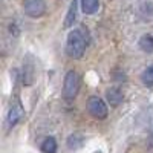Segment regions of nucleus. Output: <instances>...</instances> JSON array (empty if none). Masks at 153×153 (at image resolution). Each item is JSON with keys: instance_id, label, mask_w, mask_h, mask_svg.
<instances>
[{"instance_id": "f257e3e1", "label": "nucleus", "mask_w": 153, "mask_h": 153, "mask_svg": "<svg viewBox=\"0 0 153 153\" xmlns=\"http://www.w3.org/2000/svg\"><path fill=\"white\" fill-rule=\"evenodd\" d=\"M86 37L81 29H74L68 35L66 42V52L72 58H81L86 51Z\"/></svg>"}, {"instance_id": "f03ea898", "label": "nucleus", "mask_w": 153, "mask_h": 153, "mask_svg": "<svg viewBox=\"0 0 153 153\" xmlns=\"http://www.w3.org/2000/svg\"><path fill=\"white\" fill-rule=\"evenodd\" d=\"M80 91V75L75 71H69L65 76V84H63V97L66 100H74Z\"/></svg>"}, {"instance_id": "7ed1b4c3", "label": "nucleus", "mask_w": 153, "mask_h": 153, "mask_svg": "<svg viewBox=\"0 0 153 153\" xmlns=\"http://www.w3.org/2000/svg\"><path fill=\"white\" fill-rule=\"evenodd\" d=\"M87 110L97 120H104L107 117V106L100 97H92L87 101Z\"/></svg>"}, {"instance_id": "20e7f679", "label": "nucleus", "mask_w": 153, "mask_h": 153, "mask_svg": "<svg viewBox=\"0 0 153 153\" xmlns=\"http://www.w3.org/2000/svg\"><path fill=\"white\" fill-rule=\"evenodd\" d=\"M23 9L26 16L32 19H38L46 12V3H45V0H25Z\"/></svg>"}, {"instance_id": "39448f33", "label": "nucleus", "mask_w": 153, "mask_h": 153, "mask_svg": "<svg viewBox=\"0 0 153 153\" xmlns=\"http://www.w3.org/2000/svg\"><path fill=\"white\" fill-rule=\"evenodd\" d=\"M22 117H23V109H22L20 101H17L16 106L11 104V107H9V110H8V126H9V127H14Z\"/></svg>"}, {"instance_id": "423d86ee", "label": "nucleus", "mask_w": 153, "mask_h": 153, "mask_svg": "<svg viewBox=\"0 0 153 153\" xmlns=\"http://www.w3.org/2000/svg\"><path fill=\"white\" fill-rule=\"evenodd\" d=\"M106 95H107V101H109V104H110L112 107L120 106V104H121V101H123V98H124L123 92L120 91V89H117V87L109 89Z\"/></svg>"}, {"instance_id": "0eeeda50", "label": "nucleus", "mask_w": 153, "mask_h": 153, "mask_svg": "<svg viewBox=\"0 0 153 153\" xmlns=\"http://www.w3.org/2000/svg\"><path fill=\"white\" fill-rule=\"evenodd\" d=\"M80 5L84 14H95L100 8V0H80Z\"/></svg>"}, {"instance_id": "6e6552de", "label": "nucleus", "mask_w": 153, "mask_h": 153, "mask_svg": "<svg viewBox=\"0 0 153 153\" xmlns=\"http://www.w3.org/2000/svg\"><path fill=\"white\" fill-rule=\"evenodd\" d=\"M76 9H78V0H72L71 3V8H69V12L65 19V28H71L75 19H76Z\"/></svg>"}, {"instance_id": "1a4fd4ad", "label": "nucleus", "mask_w": 153, "mask_h": 153, "mask_svg": "<svg viewBox=\"0 0 153 153\" xmlns=\"http://www.w3.org/2000/svg\"><path fill=\"white\" fill-rule=\"evenodd\" d=\"M139 48H141L144 52L152 54L153 52V35L152 34H146L139 38Z\"/></svg>"}, {"instance_id": "9d476101", "label": "nucleus", "mask_w": 153, "mask_h": 153, "mask_svg": "<svg viewBox=\"0 0 153 153\" xmlns=\"http://www.w3.org/2000/svg\"><path fill=\"white\" fill-rule=\"evenodd\" d=\"M42 152L43 153H55L57 152V141L52 136H48L42 143Z\"/></svg>"}, {"instance_id": "9b49d317", "label": "nucleus", "mask_w": 153, "mask_h": 153, "mask_svg": "<svg viewBox=\"0 0 153 153\" xmlns=\"http://www.w3.org/2000/svg\"><path fill=\"white\" fill-rule=\"evenodd\" d=\"M141 81L146 86H153V65L149 66L143 74H141Z\"/></svg>"}, {"instance_id": "f8f14e48", "label": "nucleus", "mask_w": 153, "mask_h": 153, "mask_svg": "<svg viewBox=\"0 0 153 153\" xmlns=\"http://www.w3.org/2000/svg\"><path fill=\"white\" fill-rule=\"evenodd\" d=\"M81 144H83V136L78 135V133L71 135L69 139H68V146H69V149H78Z\"/></svg>"}, {"instance_id": "ddd939ff", "label": "nucleus", "mask_w": 153, "mask_h": 153, "mask_svg": "<svg viewBox=\"0 0 153 153\" xmlns=\"http://www.w3.org/2000/svg\"><path fill=\"white\" fill-rule=\"evenodd\" d=\"M150 146H152V147H153V133H152V135H150Z\"/></svg>"}]
</instances>
